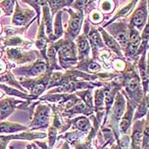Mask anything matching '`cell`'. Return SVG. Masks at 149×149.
<instances>
[{
	"label": "cell",
	"instance_id": "6da1fadb",
	"mask_svg": "<svg viewBox=\"0 0 149 149\" xmlns=\"http://www.w3.org/2000/svg\"><path fill=\"white\" fill-rule=\"evenodd\" d=\"M145 17H146V13L143 11L142 10H139L136 11V13L135 14V16H134V20H133V22L136 26H141L144 21H145Z\"/></svg>",
	"mask_w": 149,
	"mask_h": 149
},
{
	"label": "cell",
	"instance_id": "7a4b0ae2",
	"mask_svg": "<svg viewBox=\"0 0 149 149\" xmlns=\"http://www.w3.org/2000/svg\"><path fill=\"white\" fill-rule=\"evenodd\" d=\"M61 55L65 59H71L73 56V51L71 48V46L65 45L61 49Z\"/></svg>",
	"mask_w": 149,
	"mask_h": 149
},
{
	"label": "cell",
	"instance_id": "3957f363",
	"mask_svg": "<svg viewBox=\"0 0 149 149\" xmlns=\"http://www.w3.org/2000/svg\"><path fill=\"white\" fill-rule=\"evenodd\" d=\"M80 18L79 17H75L72 19V22H71V30L73 33H77L79 29V26H80Z\"/></svg>",
	"mask_w": 149,
	"mask_h": 149
},
{
	"label": "cell",
	"instance_id": "277c9868",
	"mask_svg": "<svg viewBox=\"0 0 149 149\" xmlns=\"http://www.w3.org/2000/svg\"><path fill=\"white\" fill-rule=\"evenodd\" d=\"M45 70V65L43 63H39L37 66H35L31 71V73H33V75H38L40 73H43Z\"/></svg>",
	"mask_w": 149,
	"mask_h": 149
},
{
	"label": "cell",
	"instance_id": "5b68a950",
	"mask_svg": "<svg viewBox=\"0 0 149 149\" xmlns=\"http://www.w3.org/2000/svg\"><path fill=\"white\" fill-rule=\"evenodd\" d=\"M141 140H142V135L141 132H136L134 136H133V143H134V146L136 148H139L141 145Z\"/></svg>",
	"mask_w": 149,
	"mask_h": 149
},
{
	"label": "cell",
	"instance_id": "8992f818",
	"mask_svg": "<svg viewBox=\"0 0 149 149\" xmlns=\"http://www.w3.org/2000/svg\"><path fill=\"white\" fill-rule=\"evenodd\" d=\"M90 38H91L92 42L95 45H101V38H100L99 35H98V33L96 32H93L92 31L91 33H90Z\"/></svg>",
	"mask_w": 149,
	"mask_h": 149
},
{
	"label": "cell",
	"instance_id": "52a82bcc",
	"mask_svg": "<svg viewBox=\"0 0 149 149\" xmlns=\"http://www.w3.org/2000/svg\"><path fill=\"white\" fill-rule=\"evenodd\" d=\"M78 46H79V49L80 51H84L86 49H88V43L85 39L81 38L78 42Z\"/></svg>",
	"mask_w": 149,
	"mask_h": 149
},
{
	"label": "cell",
	"instance_id": "ba28073f",
	"mask_svg": "<svg viewBox=\"0 0 149 149\" xmlns=\"http://www.w3.org/2000/svg\"><path fill=\"white\" fill-rule=\"evenodd\" d=\"M118 42L122 45H125L127 44V36L125 33H119L118 34V37H117Z\"/></svg>",
	"mask_w": 149,
	"mask_h": 149
},
{
	"label": "cell",
	"instance_id": "9c48e42d",
	"mask_svg": "<svg viewBox=\"0 0 149 149\" xmlns=\"http://www.w3.org/2000/svg\"><path fill=\"white\" fill-rule=\"evenodd\" d=\"M77 124H78L79 128L81 129V130H86L89 127V122L86 119H84V118H82L80 120H79L77 122Z\"/></svg>",
	"mask_w": 149,
	"mask_h": 149
},
{
	"label": "cell",
	"instance_id": "30bf717a",
	"mask_svg": "<svg viewBox=\"0 0 149 149\" xmlns=\"http://www.w3.org/2000/svg\"><path fill=\"white\" fill-rule=\"evenodd\" d=\"M138 86L137 79H131L129 82V88L130 91H135Z\"/></svg>",
	"mask_w": 149,
	"mask_h": 149
},
{
	"label": "cell",
	"instance_id": "8fae6325",
	"mask_svg": "<svg viewBox=\"0 0 149 149\" xmlns=\"http://www.w3.org/2000/svg\"><path fill=\"white\" fill-rule=\"evenodd\" d=\"M99 68H100V67H99L97 64L93 63V64H91V65L90 66V70H91V71H93V72H95V71L99 70Z\"/></svg>",
	"mask_w": 149,
	"mask_h": 149
}]
</instances>
